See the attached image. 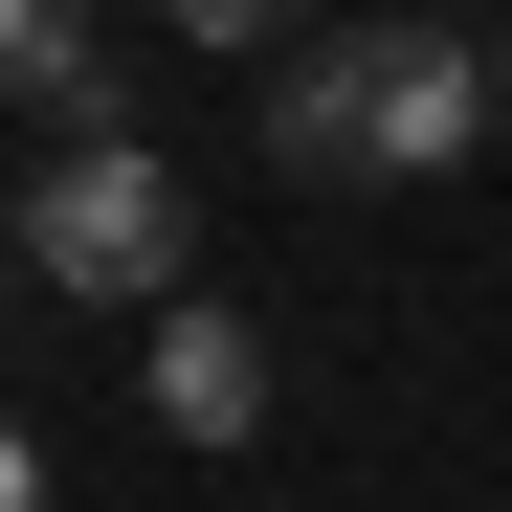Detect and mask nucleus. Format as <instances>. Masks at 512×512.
<instances>
[{"label":"nucleus","instance_id":"7ed1b4c3","mask_svg":"<svg viewBox=\"0 0 512 512\" xmlns=\"http://www.w3.org/2000/svg\"><path fill=\"white\" fill-rule=\"evenodd\" d=\"M268 334L245 312H201V290H156V423H179V446H268Z\"/></svg>","mask_w":512,"mask_h":512},{"label":"nucleus","instance_id":"39448f33","mask_svg":"<svg viewBox=\"0 0 512 512\" xmlns=\"http://www.w3.org/2000/svg\"><path fill=\"white\" fill-rule=\"evenodd\" d=\"M179 45H290V0H156Z\"/></svg>","mask_w":512,"mask_h":512},{"label":"nucleus","instance_id":"423d86ee","mask_svg":"<svg viewBox=\"0 0 512 512\" xmlns=\"http://www.w3.org/2000/svg\"><path fill=\"white\" fill-rule=\"evenodd\" d=\"M0 512H45V423L23 401H0Z\"/></svg>","mask_w":512,"mask_h":512},{"label":"nucleus","instance_id":"0eeeda50","mask_svg":"<svg viewBox=\"0 0 512 512\" xmlns=\"http://www.w3.org/2000/svg\"><path fill=\"white\" fill-rule=\"evenodd\" d=\"M490 112H512V45H490Z\"/></svg>","mask_w":512,"mask_h":512},{"label":"nucleus","instance_id":"f257e3e1","mask_svg":"<svg viewBox=\"0 0 512 512\" xmlns=\"http://www.w3.org/2000/svg\"><path fill=\"white\" fill-rule=\"evenodd\" d=\"M512 112H490V45L468 23H290L268 45V156L290 179H468Z\"/></svg>","mask_w":512,"mask_h":512},{"label":"nucleus","instance_id":"20e7f679","mask_svg":"<svg viewBox=\"0 0 512 512\" xmlns=\"http://www.w3.org/2000/svg\"><path fill=\"white\" fill-rule=\"evenodd\" d=\"M0 112H45V134H90V112H112V67H90V0H0Z\"/></svg>","mask_w":512,"mask_h":512},{"label":"nucleus","instance_id":"f03ea898","mask_svg":"<svg viewBox=\"0 0 512 512\" xmlns=\"http://www.w3.org/2000/svg\"><path fill=\"white\" fill-rule=\"evenodd\" d=\"M0 245H23L45 290H90V312H156L201 223H179V156H156L134 112H90V134H45V179H23V223H0Z\"/></svg>","mask_w":512,"mask_h":512}]
</instances>
